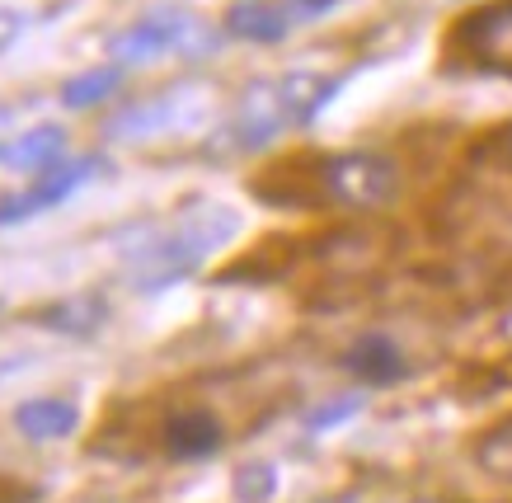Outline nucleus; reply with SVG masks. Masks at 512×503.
I'll return each instance as SVG.
<instances>
[{
    "mask_svg": "<svg viewBox=\"0 0 512 503\" xmlns=\"http://www.w3.org/2000/svg\"><path fill=\"white\" fill-rule=\"evenodd\" d=\"M240 231V217L221 203H193L179 207L170 217L151 221L137 240H123L127 283L137 292H160L174 287L179 278L198 273L226 240Z\"/></svg>",
    "mask_w": 512,
    "mask_h": 503,
    "instance_id": "f257e3e1",
    "label": "nucleus"
},
{
    "mask_svg": "<svg viewBox=\"0 0 512 503\" xmlns=\"http://www.w3.org/2000/svg\"><path fill=\"white\" fill-rule=\"evenodd\" d=\"M329 99H334V80L315 76V71H287V76H273V80H254L245 95L235 99L231 118L217 127L212 151L217 156L259 151V146L278 142L287 127L311 123Z\"/></svg>",
    "mask_w": 512,
    "mask_h": 503,
    "instance_id": "f03ea898",
    "label": "nucleus"
},
{
    "mask_svg": "<svg viewBox=\"0 0 512 503\" xmlns=\"http://www.w3.org/2000/svg\"><path fill=\"white\" fill-rule=\"evenodd\" d=\"M212 109V95L207 85H170L151 99H137L127 104L123 113H113L104 137L123 146H141V142H160V137H179V132H193V127L207 118Z\"/></svg>",
    "mask_w": 512,
    "mask_h": 503,
    "instance_id": "7ed1b4c3",
    "label": "nucleus"
},
{
    "mask_svg": "<svg viewBox=\"0 0 512 503\" xmlns=\"http://www.w3.org/2000/svg\"><path fill=\"white\" fill-rule=\"evenodd\" d=\"M217 43V33L198 24L188 10H151V15L132 19L127 29H118L109 38V57L118 66H146L179 52V57H207V48Z\"/></svg>",
    "mask_w": 512,
    "mask_h": 503,
    "instance_id": "20e7f679",
    "label": "nucleus"
},
{
    "mask_svg": "<svg viewBox=\"0 0 512 503\" xmlns=\"http://www.w3.org/2000/svg\"><path fill=\"white\" fill-rule=\"evenodd\" d=\"M395 189H400L395 160L372 156V151H343V156H329L315 165V193L339 207L367 212V207L390 203Z\"/></svg>",
    "mask_w": 512,
    "mask_h": 503,
    "instance_id": "39448f33",
    "label": "nucleus"
},
{
    "mask_svg": "<svg viewBox=\"0 0 512 503\" xmlns=\"http://www.w3.org/2000/svg\"><path fill=\"white\" fill-rule=\"evenodd\" d=\"M99 170H104V160H99V156L52 160L47 170H38V179H33L29 189L0 203V226H10V221H24V217H38V212H47V207L66 203V198H71L76 189H85V184H90Z\"/></svg>",
    "mask_w": 512,
    "mask_h": 503,
    "instance_id": "423d86ee",
    "label": "nucleus"
},
{
    "mask_svg": "<svg viewBox=\"0 0 512 503\" xmlns=\"http://www.w3.org/2000/svg\"><path fill=\"white\" fill-rule=\"evenodd\" d=\"M80 424V409L62 395H38V400H24L15 405V428L33 442H57L71 438V428Z\"/></svg>",
    "mask_w": 512,
    "mask_h": 503,
    "instance_id": "0eeeda50",
    "label": "nucleus"
},
{
    "mask_svg": "<svg viewBox=\"0 0 512 503\" xmlns=\"http://www.w3.org/2000/svg\"><path fill=\"white\" fill-rule=\"evenodd\" d=\"M221 419L207 414V409H184L165 424V452L184 456V461H198V456H212L221 447Z\"/></svg>",
    "mask_w": 512,
    "mask_h": 503,
    "instance_id": "6e6552de",
    "label": "nucleus"
},
{
    "mask_svg": "<svg viewBox=\"0 0 512 503\" xmlns=\"http://www.w3.org/2000/svg\"><path fill=\"white\" fill-rule=\"evenodd\" d=\"M343 367H348L353 377L372 381V386H386V381L404 377V353L390 344L386 334H362V339L343 353Z\"/></svg>",
    "mask_w": 512,
    "mask_h": 503,
    "instance_id": "1a4fd4ad",
    "label": "nucleus"
},
{
    "mask_svg": "<svg viewBox=\"0 0 512 503\" xmlns=\"http://www.w3.org/2000/svg\"><path fill=\"white\" fill-rule=\"evenodd\" d=\"M62 151H66V132L43 123V127H29V132L15 137L10 146H0V165H5V170H19V174H38V170H47L52 160H62Z\"/></svg>",
    "mask_w": 512,
    "mask_h": 503,
    "instance_id": "9d476101",
    "label": "nucleus"
},
{
    "mask_svg": "<svg viewBox=\"0 0 512 503\" xmlns=\"http://www.w3.org/2000/svg\"><path fill=\"white\" fill-rule=\"evenodd\" d=\"M33 320H38L43 330H57V334H90L109 320V306H104V297H94V292H80V297H71V301L43 306Z\"/></svg>",
    "mask_w": 512,
    "mask_h": 503,
    "instance_id": "9b49d317",
    "label": "nucleus"
},
{
    "mask_svg": "<svg viewBox=\"0 0 512 503\" xmlns=\"http://www.w3.org/2000/svg\"><path fill=\"white\" fill-rule=\"evenodd\" d=\"M226 29L235 38H245V43H278V38L292 33V24H287L278 0H254V5H235L226 15Z\"/></svg>",
    "mask_w": 512,
    "mask_h": 503,
    "instance_id": "f8f14e48",
    "label": "nucleus"
},
{
    "mask_svg": "<svg viewBox=\"0 0 512 503\" xmlns=\"http://www.w3.org/2000/svg\"><path fill=\"white\" fill-rule=\"evenodd\" d=\"M118 90V66H94V71H80L62 85V104L66 109H94Z\"/></svg>",
    "mask_w": 512,
    "mask_h": 503,
    "instance_id": "ddd939ff",
    "label": "nucleus"
},
{
    "mask_svg": "<svg viewBox=\"0 0 512 503\" xmlns=\"http://www.w3.org/2000/svg\"><path fill=\"white\" fill-rule=\"evenodd\" d=\"M231 494H235V503H268L278 494V471L268 461H245L231 480Z\"/></svg>",
    "mask_w": 512,
    "mask_h": 503,
    "instance_id": "4468645a",
    "label": "nucleus"
},
{
    "mask_svg": "<svg viewBox=\"0 0 512 503\" xmlns=\"http://www.w3.org/2000/svg\"><path fill=\"white\" fill-rule=\"evenodd\" d=\"M357 409H362V395H343V400H329V405L311 409V419H306V428H311V433H325V428H339L343 419H353Z\"/></svg>",
    "mask_w": 512,
    "mask_h": 503,
    "instance_id": "2eb2a0df",
    "label": "nucleus"
},
{
    "mask_svg": "<svg viewBox=\"0 0 512 503\" xmlns=\"http://www.w3.org/2000/svg\"><path fill=\"white\" fill-rule=\"evenodd\" d=\"M282 5V15H287V24H311V19H320V15H329L339 0H278Z\"/></svg>",
    "mask_w": 512,
    "mask_h": 503,
    "instance_id": "dca6fc26",
    "label": "nucleus"
},
{
    "mask_svg": "<svg viewBox=\"0 0 512 503\" xmlns=\"http://www.w3.org/2000/svg\"><path fill=\"white\" fill-rule=\"evenodd\" d=\"M19 33H24V15H19V10H0V52L10 48Z\"/></svg>",
    "mask_w": 512,
    "mask_h": 503,
    "instance_id": "f3484780",
    "label": "nucleus"
},
{
    "mask_svg": "<svg viewBox=\"0 0 512 503\" xmlns=\"http://www.w3.org/2000/svg\"><path fill=\"white\" fill-rule=\"evenodd\" d=\"M503 151H508V160H512V127L503 132Z\"/></svg>",
    "mask_w": 512,
    "mask_h": 503,
    "instance_id": "a211bd4d",
    "label": "nucleus"
},
{
    "mask_svg": "<svg viewBox=\"0 0 512 503\" xmlns=\"http://www.w3.org/2000/svg\"><path fill=\"white\" fill-rule=\"evenodd\" d=\"M325 503H353V499H325Z\"/></svg>",
    "mask_w": 512,
    "mask_h": 503,
    "instance_id": "6ab92c4d",
    "label": "nucleus"
}]
</instances>
